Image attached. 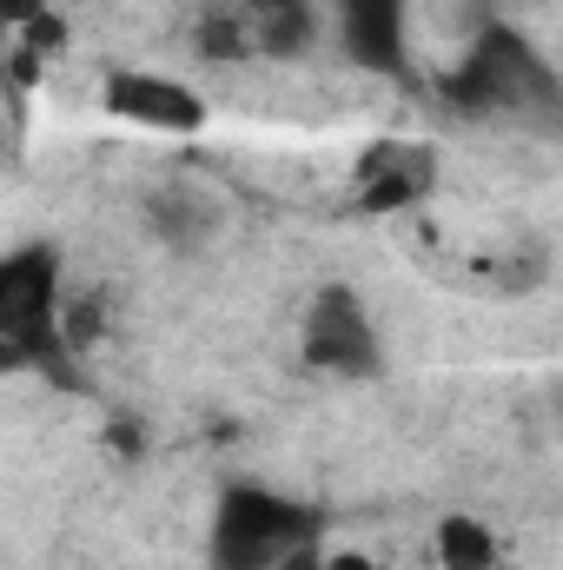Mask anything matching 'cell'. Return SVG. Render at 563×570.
<instances>
[{"instance_id": "2", "label": "cell", "mask_w": 563, "mask_h": 570, "mask_svg": "<svg viewBox=\"0 0 563 570\" xmlns=\"http://www.w3.org/2000/svg\"><path fill=\"white\" fill-rule=\"evenodd\" d=\"M47 312H53V273H47V259H33V253L7 259L0 266V338L33 332Z\"/></svg>"}, {"instance_id": "3", "label": "cell", "mask_w": 563, "mask_h": 570, "mask_svg": "<svg viewBox=\"0 0 563 570\" xmlns=\"http://www.w3.org/2000/svg\"><path fill=\"white\" fill-rule=\"evenodd\" d=\"M437 570H497V531L484 518H444L437 524Z\"/></svg>"}, {"instance_id": "4", "label": "cell", "mask_w": 563, "mask_h": 570, "mask_svg": "<svg viewBox=\"0 0 563 570\" xmlns=\"http://www.w3.org/2000/svg\"><path fill=\"white\" fill-rule=\"evenodd\" d=\"M318 570H378V558H372V551H325Z\"/></svg>"}, {"instance_id": "1", "label": "cell", "mask_w": 563, "mask_h": 570, "mask_svg": "<svg viewBox=\"0 0 563 570\" xmlns=\"http://www.w3.org/2000/svg\"><path fill=\"white\" fill-rule=\"evenodd\" d=\"M107 114L127 127H146V134H199L206 127V100L172 73H113Z\"/></svg>"}]
</instances>
